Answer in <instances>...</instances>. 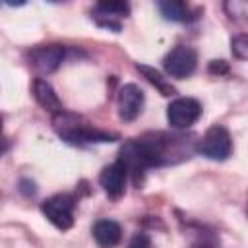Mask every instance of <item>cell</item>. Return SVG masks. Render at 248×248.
Returning <instances> with one entry per match:
<instances>
[{
	"instance_id": "6da1fadb",
	"label": "cell",
	"mask_w": 248,
	"mask_h": 248,
	"mask_svg": "<svg viewBox=\"0 0 248 248\" xmlns=\"http://www.w3.org/2000/svg\"><path fill=\"white\" fill-rule=\"evenodd\" d=\"M167 157V138L157 134L151 138H138L128 141L122 147V157L120 161L126 165L130 170H143L147 167L161 165L163 159Z\"/></svg>"
},
{
	"instance_id": "7a4b0ae2",
	"label": "cell",
	"mask_w": 248,
	"mask_h": 248,
	"mask_svg": "<svg viewBox=\"0 0 248 248\" xmlns=\"http://www.w3.org/2000/svg\"><path fill=\"white\" fill-rule=\"evenodd\" d=\"M52 122H54L56 132L70 143H91V141H114L116 140L114 134L91 128V126L79 122V118H76L72 114L58 112V114H54Z\"/></svg>"
},
{
	"instance_id": "3957f363",
	"label": "cell",
	"mask_w": 248,
	"mask_h": 248,
	"mask_svg": "<svg viewBox=\"0 0 248 248\" xmlns=\"http://www.w3.org/2000/svg\"><path fill=\"white\" fill-rule=\"evenodd\" d=\"M74 207L76 200L70 194H56L43 202V215L60 231H68L74 225Z\"/></svg>"
},
{
	"instance_id": "277c9868",
	"label": "cell",
	"mask_w": 248,
	"mask_h": 248,
	"mask_svg": "<svg viewBox=\"0 0 248 248\" xmlns=\"http://www.w3.org/2000/svg\"><path fill=\"white\" fill-rule=\"evenodd\" d=\"M198 151L203 157L213 159V161L227 159L231 155V151H232V141H231V136H229L227 128H223V126H211L202 136V140L198 141Z\"/></svg>"
},
{
	"instance_id": "5b68a950",
	"label": "cell",
	"mask_w": 248,
	"mask_h": 248,
	"mask_svg": "<svg viewBox=\"0 0 248 248\" xmlns=\"http://www.w3.org/2000/svg\"><path fill=\"white\" fill-rule=\"evenodd\" d=\"M196 64H198V54L192 46H184V45H178L174 46L163 60V66L167 70V74L170 78H176V79H182V78H188L194 70H196Z\"/></svg>"
},
{
	"instance_id": "8992f818",
	"label": "cell",
	"mask_w": 248,
	"mask_h": 248,
	"mask_svg": "<svg viewBox=\"0 0 248 248\" xmlns=\"http://www.w3.org/2000/svg\"><path fill=\"white\" fill-rule=\"evenodd\" d=\"M202 114V105L192 97H178L167 107V120L172 128H188Z\"/></svg>"
},
{
	"instance_id": "52a82bcc",
	"label": "cell",
	"mask_w": 248,
	"mask_h": 248,
	"mask_svg": "<svg viewBox=\"0 0 248 248\" xmlns=\"http://www.w3.org/2000/svg\"><path fill=\"white\" fill-rule=\"evenodd\" d=\"M130 14V6L126 2H99L93 6L91 16L97 21V25L120 31V19Z\"/></svg>"
},
{
	"instance_id": "ba28073f",
	"label": "cell",
	"mask_w": 248,
	"mask_h": 248,
	"mask_svg": "<svg viewBox=\"0 0 248 248\" xmlns=\"http://www.w3.org/2000/svg\"><path fill=\"white\" fill-rule=\"evenodd\" d=\"M126 176H128V169L122 161H116L108 167L103 169V172L99 174V184L103 186V190L107 192L108 198L116 200L124 194L126 188Z\"/></svg>"
},
{
	"instance_id": "9c48e42d",
	"label": "cell",
	"mask_w": 248,
	"mask_h": 248,
	"mask_svg": "<svg viewBox=\"0 0 248 248\" xmlns=\"http://www.w3.org/2000/svg\"><path fill=\"white\" fill-rule=\"evenodd\" d=\"M143 108V91L134 85L126 83L118 93V114L124 122H132Z\"/></svg>"
},
{
	"instance_id": "30bf717a",
	"label": "cell",
	"mask_w": 248,
	"mask_h": 248,
	"mask_svg": "<svg viewBox=\"0 0 248 248\" xmlns=\"http://www.w3.org/2000/svg\"><path fill=\"white\" fill-rule=\"evenodd\" d=\"M64 58V46L60 45H46V46H37L29 52V60H31V66L37 70V72H52L60 66Z\"/></svg>"
},
{
	"instance_id": "8fae6325",
	"label": "cell",
	"mask_w": 248,
	"mask_h": 248,
	"mask_svg": "<svg viewBox=\"0 0 248 248\" xmlns=\"http://www.w3.org/2000/svg\"><path fill=\"white\" fill-rule=\"evenodd\" d=\"M93 238L101 248H112L122 238V229L118 223L110 219H101L93 227Z\"/></svg>"
},
{
	"instance_id": "7c38bea8",
	"label": "cell",
	"mask_w": 248,
	"mask_h": 248,
	"mask_svg": "<svg viewBox=\"0 0 248 248\" xmlns=\"http://www.w3.org/2000/svg\"><path fill=\"white\" fill-rule=\"evenodd\" d=\"M33 95H35L37 103H39L43 108H46L48 112H52V114L62 112V103H60L58 95L54 93V89L50 87L48 81H45V79H35V83H33Z\"/></svg>"
},
{
	"instance_id": "4fadbf2b",
	"label": "cell",
	"mask_w": 248,
	"mask_h": 248,
	"mask_svg": "<svg viewBox=\"0 0 248 248\" xmlns=\"http://www.w3.org/2000/svg\"><path fill=\"white\" fill-rule=\"evenodd\" d=\"M159 10L170 21H190V19L196 17L192 14L190 6L184 4V2H180V0H165V2H159Z\"/></svg>"
},
{
	"instance_id": "5bb4252c",
	"label": "cell",
	"mask_w": 248,
	"mask_h": 248,
	"mask_svg": "<svg viewBox=\"0 0 248 248\" xmlns=\"http://www.w3.org/2000/svg\"><path fill=\"white\" fill-rule=\"evenodd\" d=\"M136 68H138V72H141V74H143V76H145V78H147V79H149V81H151L163 95H172V93H174V87L169 85V83L165 81V78H163L157 70H153V68H149V66H145V64H138Z\"/></svg>"
},
{
	"instance_id": "9a60e30c",
	"label": "cell",
	"mask_w": 248,
	"mask_h": 248,
	"mask_svg": "<svg viewBox=\"0 0 248 248\" xmlns=\"http://www.w3.org/2000/svg\"><path fill=\"white\" fill-rule=\"evenodd\" d=\"M231 46H232V52L236 58L246 60V56H248V37L246 35H236L231 41Z\"/></svg>"
},
{
	"instance_id": "2e32d148",
	"label": "cell",
	"mask_w": 248,
	"mask_h": 248,
	"mask_svg": "<svg viewBox=\"0 0 248 248\" xmlns=\"http://www.w3.org/2000/svg\"><path fill=\"white\" fill-rule=\"evenodd\" d=\"M128 248H151V240H149L147 234L138 232V234H134V238L130 240Z\"/></svg>"
},
{
	"instance_id": "e0dca14e",
	"label": "cell",
	"mask_w": 248,
	"mask_h": 248,
	"mask_svg": "<svg viewBox=\"0 0 248 248\" xmlns=\"http://www.w3.org/2000/svg\"><path fill=\"white\" fill-rule=\"evenodd\" d=\"M209 72L211 74H227V62L225 60H213L209 64Z\"/></svg>"
},
{
	"instance_id": "ac0fdd59",
	"label": "cell",
	"mask_w": 248,
	"mask_h": 248,
	"mask_svg": "<svg viewBox=\"0 0 248 248\" xmlns=\"http://www.w3.org/2000/svg\"><path fill=\"white\" fill-rule=\"evenodd\" d=\"M194 248H211V246H207V244H198V246H194Z\"/></svg>"
},
{
	"instance_id": "d6986e66",
	"label": "cell",
	"mask_w": 248,
	"mask_h": 248,
	"mask_svg": "<svg viewBox=\"0 0 248 248\" xmlns=\"http://www.w3.org/2000/svg\"><path fill=\"white\" fill-rule=\"evenodd\" d=\"M0 132H2V116H0Z\"/></svg>"
}]
</instances>
